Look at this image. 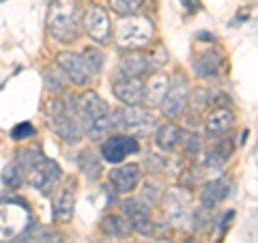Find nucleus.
<instances>
[{
  "instance_id": "obj_1",
  "label": "nucleus",
  "mask_w": 258,
  "mask_h": 243,
  "mask_svg": "<svg viewBox=\"0 0 258 243\" xmlns=\"http://www.w3.org/2000/svg\"><path fill=\"white\" fill-rule=\"evenodd\" d=\"M47 30L60 43L76 41L82 32V15L78 0H52L47 9Z\"/></svg>"
},
{
  "instance_id": "obj_2",
  "label": "nucleus",
  "mask_w": 258,
  "mask_h": 243,
  "mask_svg": "<svg viewBox=\"0 0 258 243\" xmlns=\"http://www.w3.org/2000/svg\"><path fill=\"white\" fill-rule=\"evenodd\" d=\"M78 120L82 125L84 136L91 140H101L110 132V108L97 93L86 91L76 99Z\"/></svg>"
},
{
  "instance_id": "obj_3",
  "label": "nucleus",
  "mask_w": 258,
  "mask_h": 243,
  "mask_svg": "<svg viewBox=\"0 0 258 243\" xmlns=\"http://www.w3.org/2000/svg\"><path fill=\"white\" fill-rule=\"evenodd\" d=\"M47 116H50L52 132L58 136L62 142L76 144L82 140L84 132L78 120L76 99H52L50 108H47Z\"/></svg>"
},
{
  "instance_id": "obj_4",
  "label": "nucleus",
  "mask_w": 258,
  "mask_h": 243,
  "mask_svg": "<svg viewBox=\"0 0 258 243\" xmlns=\"http://www.w3.org/2000/svg\"><path fill=\"white\" fill-rule=\"evenodd\" d=\"M155 116L147 108L140 106H125L118 110H112L110 114V132H123L125 136L140 138L149 136L155 129Z\"/></svg>"
},
{
  "instance_id": "obj_5",
  "label": "nucleus",
  "mask_w": 258,
  "mask_h": 243,
  "mask_svg": "<svg viewBox=\"0 0 258 243\" xmlns=\"http://www.w3.org/2000/svg\"><path fill=\"white\" fill-rule=\"evenodd\" d=\"M153 32H155V28H153V22L149 18H144V15H127L125 20L118 22L114 41L120 50L136 52L151 41Z\"/></svg>"
},
{
  "instance_id": "obj_6",
  "label": "nucleus",
  "mask_w": 258,
  "mask_h": 243,
  "mask_svg": "<svg viewBox=\"0 0 258 243\" xmlns=\"http://www.w3.org/2000/svg\"><path fill=\"white\" fill-rule=\"evenodd\" d=\"M26 174H28V183L32 185V188L43 192V194H50L56 188V183L60 181L62 172H60V166L56 164L54 159L43 155L26 170Z\"/></svg>"
},
{
  "instance_id": "obj_7",
  "label": "nucleus",
  "mask_w": 258,
  "mask_h": 243,
  "mask_svg": "<svg viewBox=\"0 0 258 243\" xmlns=\"http://www.w3.org/2000/svg\"><path fill=\"white\" fill-rule=\"evenodd\" d=\"M187 99H189V84H187V78L176 74L170 84H168V91L166 97L161 99V112L168 116V118H176L185 112V106H187Z\"/></svg>"
},
{
  "instance_id": "obj_8",
  "label": "nucleus",
  "mask_w": 258,
  "mask_h": 243,
  "mask_svg": "<svg viewBox=\"0 0 258 243\" xmlns=\"http://www.w3.org/2000/svg\"><path fill=\"white\" fill-rule=\"evenodd\" d=\"M82 28L95 43L106 45L110 41V15L99 5H88L82 15Z\"/></svg>"
},
{
  "instance_id": "obj_9",
  "label": "nucleus",
  "mask_w": 258,
  "mask_h": 243,
  "mask_svg": "<svg viewBox=\"0 0 258 243\" xmlns=\"http://www.w3.org/2000/svg\"><path fill=\"white\" fill-rule=\"evenodd\" d=\"M140 151V144L136 138L125 136V134H114L108 136L101 144V157L110 161V164H123L125 157L134 155Z\"/></svg>"
},
{
  "instance_id": "obj_10",
  "label": "nucleus",
  "mask_w": 258,
  "mask_h": 243,
  "mask_svg": "<svg viewBox=\"0 0 258 243\" xmlns=\"http://www.w3.org/2000/svg\"><path fill=\"white\" fill-rule=\"evenodd\" d=\"M123 213L125 220L132 226V230L138 234L149 237L153 234V220H151V207L149 202H144L142 198H129L123 202Z\"/></svg>"
},
{
  "instance_id": "obj_11",
  "label": "nucleus",
  "mask_w": 258,
  "mask_h": 243,
  "mask_svg": "<svg viewBox=\"0 0 258 243\" xmlns=\"http://www.w3.org/2000/svg\"><path fill=\"white\" fill-rule=\"evenodd\" d=\"M56 67L62 71L69 82H74L78 86H86L93 78L82 58V54H78V52H60L56 56Z\"/></svg>"
},
{
  "instance_id": "obj_12",
  "label": "nucleus",
  "mask_w": 258,
  "mask_h": 243,
  "mask_svg": "<svg viewBox=\"0 0 258 243\" xmlns=\"http://www.w3.org/2000/svg\"><path fill=\"white\" fill-rule=\"evenodd\" d=\"M140 176H142V168L138 164H123L110 172V185L118 194H129L140 183Z\"/></svg>"
},
{
  "instance_id": "obj_13",
  "label": "nucleus",
  "mask_w": 258,
  "mask_h": 243,
  "mask_svg": "<svg viewBox=\"0 0 258 243\" xmlns=\"http://www.w3.org/2000/svg\"><path fill=\"white\" fill-rule=\"evenodd\" d=\"M116 99L123 101L125 106H140L144 101V82L140 78H127V80H114L112 84Z\"/></svg>"
},
{
  "instance_id": "obj_14",
  "label": "nucleus",
  "mask_w": 258,
  "mask_h": 243,
  "mask_svg": "<svg viewBox=\"0 0 258 243\" xmlns=\"http://www.w3.org/2000/svg\"><path fill=\"white\" fill-rule=\"evenodd\" d=\"M149 58L142 52H127L123 58L116 65V80H127V78H140L142 74H147Z\"/></svg>"
},
{
  "instance_id": "obj_15",
  "label": "nucleus",
  "mask_w": 258,
  "mask_h": 243,
  "mask_svg": "<svg viewBox=\"0 0 258 243\" xmlns=\"http://www.w3.org/2000/svg\"><path fill=\"white\" fill-rule=\"evenodd\" d=\"M191 67H194V74L203 80H211L220 74L222 69V54L215 52V50H207V52H200L198 56H194L191 60Z\"/></svg>"
},
{
  "instance_id": "obj_16",
  "label": "nucleus",
  "mask_w": 258,
  "mask_h": 243,
  "mask_svg": "<svg viewBox=\"0 0 258 243\" xmlns=\"http://www.w3.org/2000/svg\"><path fill=\"white\" fill-rule=\"evenodd\" d=\"M232 125H235V114L228 108H217L205 120V132L209 138H220L224 134H228Z\"/></svg>"
},
{
  "instance_id": "obj_17",
  "label": "nucleus",
  "mask_w": 258,
  "mask_h": 243,
  "mask_svg": "<svg viewBox=\"0 0 258 243\" xmlns=\"http://www.w3.org/2000/svg\"><path fill=\"white\" fill-rule=\"evenodd\" d=\"M230 196V181L226 176H220L215 181H209L203 192H200V202L205 209H213L215 205H220L224 198Z\"/></svg>"
},
{
  "instance_id": "obj_18",
  "label": "nucleus",
  "mask_w": 258,
  "mask_h": 243,
  "mask_svg": "<svg viewBox=\"0 0 258 243\" xmlns=\"http://www.w3.org/2000/svg\"><path fill=\"white\" fill-rule=\"evenodd\" d=\"M168 84H170V80H168V76L164 71H153L151 78L147 80V84H144V101L142 103L161 106V99L166 97Z\"/></svg>"
},
{
  "instance_id": "obj_19",
  "label": "nucleus",
  "mask_w": 258,
  "mask_h": 243,
  "mask_svg": "<svg viewBox=\"0 0 258 243\" xmlns=\"http://www.w3.org/2000/svg\"><path fill=\"white\" fill-rule=\"evenodd\" d=\"M76 209V196L71 190H58V194L54 196V220L60 224L71 222Z\"/></svg>"
},
{
  "instance_id": "obj_20",
  "label": "nucleus",
  "mask_w": 258,
  "mask_h": 243,
  "mask_svg": "<svg viewBox=\"0 0 258 243\" xmlns=\"http://www.w3.org/2000/svg\"><path fill=\"white\" fill-rule=\"evenodd\" d=\"M232 151H235V144H232L230 138L217 140L213 147L207 151V166H211V168H222L226 161L232 157Z\"/></svg>"
},
{
  "instance_id": "obj_21",
  "label": "nucleus",
  "mask_w": 258,
  "mask_h": 243,
  "mask_svg": "<svg viewBox=\"0 0 258 243\" xmlns=\"http://www.w3.org/2000/svg\"><path fill=\"white\" fill-rule=\"evenodd\" d=\"M155 140H157V147H159V149L170 151V149H174L176 144L183 140V132H181L179 125H174V123H164V125L157 127Z\"/></svg>"
},
{
  "instance_id": "obj_22",
  "label": "nucleus",
  "mask_w": 258,
  "mask_h": 243,
  "mask_svg": "<svg viewBox=\"0 0 258 243\" xmlns=\"http://www.w3.org/2000/svg\"><path fill=\"white\" fill-rule=\"evenodd\" d=\"M101 230L112 239H125L132 232V226L123 215H106L101 220Z\"/></svg>"
},
{
  "instance_id": "obj_23",
  "label": "nucleus",
  "mask_w": 258,
  "mask_h": 243,
  "mask_svg": "<svg viewBox=\"0 0 258 243\" xmlns=\"http://www.w3.org/2000/svg\"><path fill=\"white\" fill-rule=\"evenodd\" d=\"M15 243H62V234L52 228H37L24 232Z\"/></svg>"
},
{
  "instance_id": "obj_24",
  "label": "nucleus",
  "mask_w": 258,
  "mask_h": 243,
  "mask_svg": "<svg viewBox=\"0 0 258 243\" xmlns=\"http://www.w3.org/2000/svg\"><path fill=\"white\" fill-rule=\"evenodd\" d=\"M43 82L52 95H62L64 86H67V78H64V74L56 65H50V67L43 69Z\"/></svg>"
},
{
  "instance_id": "obj_25",
  "label": "nucleus",
  "mask_w": 258,
  "mask_h": 243,
  "mask_svg": "<svg viewBox=\"0 0 258 243\" xmlns=\"http://www.w3.org/2000/svg\"><path fill=\"white\" fill-rule=\"evenodd\" d=\"M78 166L82 170V174H86L88 179H99L101 176V161L93 151H82L78 155Z\"/></svg>"
},
{
  "instance_id": "obj_26",
  "label": "nucleus",
  "mask_w": 258,
  "mask_h": 243,
  "mask_svg": "<svg viewBox=\"0 0 258 243\" xmlns=\"http://www.w3.org/2000/svg\"><path fill=\"white\" fill-rule=\"evenodd\" d=\"M24 179H26V170H24L18 161H11V164L5 166V170H3V183L9 190H18L20 185L24 183Z\"/></svg>"
},
{
  "instance_id": "obj_27",
  "label": "nucleus",
  "mask_w": 258,
  "mask_h": 243,
  "mask_svg": "<svg viewBox=\"0 0 258 243\" xmlns=\"http://www.w3.org/2000/svg\"><path fill=\"white\" fill-rule=\"evenodd\" d=\"M108 3H110V9L116 15L127 18V15H134V13H138L142 9L144 0H108Z\"/></svg>"
},
{
  "instance_id": "obj_28",
  "label": "nucleus",
  "mask_w": 258,
  "mask_h": 243,
  "mask_svg": "<svg viewBox=\"0 0 258 243\" xmlns=\"http://www.w3.org/2000/svg\"><path fill=\"white\" fill-rule=\"evenodd\" d=\"M205 106H209V93L205 91V88H200V91L194 95L191 101L187 99V106H185V110H187L189 125H191V120H194V116H196V114H198V118H200V112L205 110Z\"/></svg>"
},
{
  "instance_id": "obj_29",
  "label": "nucleus",
  "mask_w": 258,
  "mask_h": 243,
  "mask_svg": "<svg viewBox=\"0 0 258 243\" xmlns=\"http://www.w3.org/2000/svg\"><path fill=\"white\" fill-rule=\"evenodd\" d=\"M82 58H84V63H86L88 71H91V76L101 74V69H103V60H106V56H103V52H101V50H97V47H88V50L82 54Z\"/></svg>"
},
{
  "instance_id": "obj_30",
  "label": "nucleus",
  "mask_w": 258,
  "mask_h": 243,
  "mask_svg": "<svg viewBox=\"0 0 258 243\" xmlns=\"http://www.w3.org/2000/svg\"><path fill=\"white\" fill-rule=\"evenodd\" d=\"M37 132H35V127H32V123H20V125H15L13 127V132H11V138L13 140H26V138H32Z\"/></svg>"
},
{
  "instance_id": "obj_31",
  "label": "nucleus",
  "mask_w": 258,
  "mask_h": 243,
  "mask_svg": "<svg viewBox=\"0 0 258 243\" xmlns=\"http://www.w3.org/2000/svg\"><path fill=\"white\" fill-rule=\"evenodd\" d=\"M185 149H187V153H191V155H198V151H200L198 136L189 134V136H187V140H185Z\"/></svg>"
},
{
  "instance_id": "obj_32",
  "label": "nucleus",
  "mask_w": 258,
  "mask_h": 243,
  "mask_svg": "<svg viewBox=\"0 0 258 243\" xmlns=\"http://www.w3.org/2000/svg\"><path fill=\"white\" fill-rule=\"evenodd\" d=\"M232 217H235V211H228V213L224 215V220H222V224H220V228H222V230L228 228V222L232 220Z\"/></svg>"
},
{
  "instance_id": "obj_33",
  "label": "nucleus",
  "mask_w": 258,
  "mask_h": 243,
  "mask_svg": "<svg viewBox=\"0 0 258 243\" xmlns=\"http://www.w3.org/2000/svg\"><path fill=\"white\" fill-rule=\"evenodd\" d=\"M196 39H200V41H213V37L209 35V32H198Z\"/></svg>"
},
{
  "instance_id": "obj_34",
  "label": "nucleus",
  "mask_w": 258,
  "mask_h": 243,
  "mask_svg": "<svg viewBox=\"0 0 258 243\" xmlns=\"http://www.w3.org/2000/svg\"><path fill=\"white\" fill-rule=\"evenodd\" d=\"M183 5L187 7L189 11H194V9H196V5H198V0H183Z\"/></svg>"
},
{
  "instance_id": "obj_35",
  "label": "nucleus",
  "mask_w": 258,
  "mask_h": 243,
  "mask_svg": "<svg viewBox=\"0 0 258 243\" xmlns=\"http://www.w3.org/2000/svg\"><path fill=\"white\" fill-rule=\"evenodd\" d=\"M99 243H112V241H108V239H106V241H99Z\"/></svg>"
},
{
  "instance_id": "obj_36",
  "label": "nucleus",
  "mask_w": 258,
  "mask_h": 243,
  "mask_svg": "<svg viewBox=\"0 0 258 243\" xmlns=\"http://www.w3.org/2000/svg\"><path fill=\"white\" fill-rule=\"evenodd\" d=\"M0 3H3V0H0Z\"/></svg>"
}]
</instances>
